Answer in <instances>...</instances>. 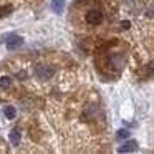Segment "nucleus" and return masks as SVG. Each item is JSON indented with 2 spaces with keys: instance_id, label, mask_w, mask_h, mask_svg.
<instances>
[{
  "instance_id": "1",
  "label": "nucleus",
  "mask_w": 154,
  "mask_h": 154,
  "mask_svg": "<svg viewBox=\"0 0 154 154\" xmlns=\"http://www.w3.org/2000/svg\"><path fill=\"white\" fill-rule=\"evenodd\" d=\"M35 73H37V76L40 78V80H48V78L53 76L55 70H53V68H50V66H37Z\"/></svg>"
},
{
  "instance_id": "2",
  "label": "nucleus",
  "mask_w": 154,
  "mask_h": 154,
  "mask_svg": "<svg viewBox=\"0 0 154 154\" xmlns=\"http://www.w3.org/2000/svg\"><path fill=\"white\" fill-rule=\"evenodd\" d=\"M101 20H103V15H101V12H98V10H90L86 14V22L90 25H100Z\"/></svg>"
},
{
  "instance_id": "3",
  "label": "nucleus",
  "mask_w": 154,
  "mask_h": 154,
  "mask_svg": "<svg viewBox=\"0 0 154 154\" xmlns=\"http://www.w3.org/2000/svg\"><path fill=\"white\" fill-rule=\"evenodd\" d=\"M137 149V143L136 141H128V143H124L123 146L118 149V152H133V151Z\"/></svg>"
},
{
  "instance_id": "4",
  "label": "nucleus",
  "mask_w": 154,
  "mask_h": 154,
  "mask_svg": "<svg viewBox=\"0 0 154 154\" xmlns=\"http://www.w3.org/2000/svg\"><path fill=\"white\" fill-rule=\"evenodd\" d=\"M22 45V38L17 37V35H10V38L7 40V48L8 50H14V48L20 47Z\"/></svg>"
},
{
  "instance_id": "5",
  "label": "nucleus",
  "mask_w": 154,
  "mask_h": 154,
  "mask_svg": "<svg viewBox=\"0 0 154 154\" xmlns=\"http://www.w3.org/2000/svg\"><path fill=\"white\" fill-rule=\"evenodd\" d=\"M51 8L57 14H61V10L65 8V0H51Z\"/></svg>"
},
{
  "instance_id": "6",
  "label": "nucleus",
  "mask_w": 154,
  "mask_h": 154,
  "mask_svg": "<svg viewBox=\"0 0 154 154\" xmlns=\"http://www.w3.org/2000/svg\"><path fill=\"white\" fill-rule=\"evenodd\" d=\"M10 85H12V80L8 76H2V78H0V88H2V90H8Z\"/></svg>"
},
{
  "instance_id": "7",
  "label": "nucleus",
  "mask_w": 154,
  "mask_h": 154,
  "mask_svg": "<svg viewBox=\"0 0 154 154\" xmlns=\"http://www.w3.org/2000/svg\"><path fill=\"white\" fill-rule=\"evenodd\" d=\"M4 113H5V116H7L8 119H14L15 114H17V111H15V108H14V106H5Z\"/></svg>"
},
{
  "instance_id": "8",
  "label": "nucleus",
  "mask_w": 154,
  "mask_h": 154,
  "mask_svg": "<svg viewBox=\"0 0 154 154\" xmlns=\"http://www.w3.org/2000/svg\"><path fill=\"white\" fill-rule=\"evenodd\" d=\"M10 143L12 144H15V146H17L18 143H20V133H18L17 129H14L10 133Z\"/></svg>"
},
{
  "instance_id": "9",
  "label": "nucleus",
  "mask_w": 154,
  "mask_h": 154,
  "mask_svg": "<svg viewBox=\"0 0 154 154\" xmlns=\"http://www.w3.org/2000/svg\"><path fill=\"white\" fill-rule=\"evenodd\" d=\"M12 10H14L12 5H4V7H0V17H7V15H10Z\"/></svg>"
},
{
  "instance_id": "10",
  "label": "nucleus",
  "mask_w": 154,
  "mask_h": 154,
  "mask_svg": "<svg viewBox=\"0 0 154 154\" xmlns=\"http://www.w3.org/2000/svg\"><path fill=\"white\" fill-rule=\"evenodd\" d=\"M128 134H129V133H128L126 129H119V131H118V134H116V136L119 137V139H124V137H128Z\"/></svg>"
},
{
  "instance_id": "11",
  "label": "nucleus",
  "mask_w": 154,
  "mask_h": 154,
  "mask_svg": "<svg viewBox=\"0 0 154 154\" xmlns=\"http://www.w3.org/2000/svg\"><path fill=\"white\" fill-rule=\"evenodd\" d=\"M121 25H123V28H128V27H129V22H123Z\"/></svg>"
}]
</instances>
